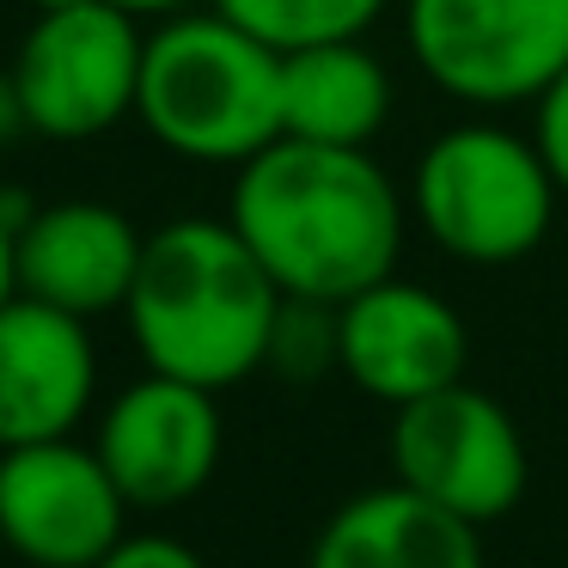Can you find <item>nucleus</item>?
<instances>
[{"label": "nucleus", "mask_w": 568, "mask_h": 568, "mask_svg": "<svg viewBox=\"0 0 568 568\" xmlns=\"http://www.w3.org/2000/svg\"><path fill=\"white\" fill-rule=\"evenodd\" d=\"M226 221L294 300L343 306L397 270L404 196L367 148L275 135L233 178Z\"/></svg>", "instance_id": "nucleus-1"}, {"label": "nucleus", "mask_w": 568, "mask_h": 568, "mask_svg": "<svg viewBox=\"0 0 568 568\" xmlns=\"http://www.w3.org/2000/svg\"><path fill=\"white\" fill-rule=\"evenodd\" d=\"M282 300V282L233 221H165L141 245L123 318L153 373L226 392L270 367Z\"/></svg>", "instance_id": "nucleus-2"}, {"label": "nucleus", "mask_w": 568, "mask_h": 568, "mask_svg": "<svg viewBox=\"0 0 568 568\" xmlns=\"http://www.w3.org/2000/svg\"><path fill=\"white\" fill-rule=\"evenodd\" d=\"M135 116L178 160L239 172L282 135V50L221 7L165 13L148 31Z\"/></svg>", "instance_id": "nucleus-3"}, {"label": "nucleus", "mask_w": 568, "mask_h": 568, "mask_svg": "<svg viewBox=\"0 0 568 568\" xmlns=\"http://www.w3.org/2000/svg\"><path fill=\"white\" fill-rule=\"evenodd\" d=\"M556 202H562V184L538 141L501 123L440 129L409 178V209L422 233L470 270H507L531 257L550 239Z\"/></svg>", "instance_id": "nucleus-4"}, {"label": "nucleus", "mask_w": 568, "mask_h": 568, "mask_svg": "<svg viewBox=\"0 0 568 568\" xmlns=\"http://www.w3.org/2000/svg\"><path fill=\"white\" fill-rule=\"evenodd\" d=\"M416 68L458 104H538L568 68V0H404Z\"/></svg>", "instance_id": "nucleus-5"}, {"label": "nucleus", "mask_w": 568, "mask_h": 568, "mask_svg": "<svg viewBox=\"0 0 568 568\" xmlns=\"http://www.w3.org/2000/svg\"><path fill=\"white\" fill-rule=\"evenodd\" d=\"M148 31L116 0H68L31 19L19 38L13 80L26 116L50 141H92L135 116Z\"/></svg>", "instance_id": "nucleus-6"}, {"label": "nucleus", "mask_w": 568, "mask_h": 568, "mask_svg": "<svg viewBox=\"0 0 568 568\" xmlns=\"http://www.w3.org/2000/svg\"><path fill=\"white\" fill-rule=\"evenodd\" d=\"M392 477L404 489L440 501L446 514L470 526H495L526 501L531 458L519 440V422L489 392L453 379L428 397H409L392 409Z\"/></svg>", "instance_id": "nucleus-7"}, {"label": "nucleus", "mask_w": 568, "mask_h": 568, "mask_svg": "<svg viewBox=\"0 0 568 568\" xmlns=\"http://www.w3.org/2000/svg\"><path fill=\"white\" fill-rule=\"evenodd\" d=\"M129 531V495L99 446L26 440L0 446V544L31 568H92Z\"/></svg>", "instance_id": "nucleus-8"}, {"label": "nucleus", "mask_w": 568, "mask_h": 568, "mask_svg": "<svg viewBox=\"0 0 568 568\" xmlns=\"http://www.w3.org/2000/svg\"><path fill=\"white\" fill-rule=\"evenodd\" d=\"M221 392L209 385L172 379L153 373L104 404L99 416V446L104 470L116 477V489L129 495V507L141 514H165V507L196 501L221 470V446H226V422H221Z\"/></svg>", "instance_id": "nucleus-9"}, {"label": "nucleus", "mask_w": 568, "mask_h": 568, "mask_svg": "<svg viewBox=\"0 0 568 568\" xmlns=\"http://www.w3.org/2000/svg\"><path fill=\"white\" fill-rule=\"evenodd\" d=\"M465 318L434 287L404 282L397 270L336 306V367L392 409L465 379Z\"/></svg>", "instance_id": "nucleus-10"}, {"label": "nucleus", "mask_w": 568, "mask_h": 568, "mask_svg": "<svg viewBox=\"0 0 568 568\" xmlns=\"http://www.w3.org/2000/svg\"><path fill=\"white\" fill-rule=\"evenodd\" d=\"M99 392L92 318L13 294L0 306V446L62 440L87 422Z\"/></svg>", "instance_id": "nucleus-11"}, {"label": "nucleus", "mask_w": 568, "mask_h": 568, "mask_svg": "<svg viewBox=\"0 0 568 568\" xmlns=\"http://www.w3.org/2000/svg\"><path fill=\"white\" fill-rule=\"evenodd\" d=\"M141 245L148 233H135V221L111 202H50L19 233V294L50 300L74 318L123 312Z\"/></svg>", "instance_id": "nucleus-12"}, {"label": "nucleus", "mask_w": 568, "mask_h": 568, "mask_svg": "<svg viewBox=\"0 0 568 568\" xmlns=\"http://www.w3.org/2000/svg\"><path fill=\"white\" fill-rule=\"evenodd\" d=\"M306 568H483V526L392 477L324 519Z\"/></svg>", "instance_id": "nucleus-13"}, {"label": "nucleus", "mask_w": 568, "mask_h": 568, "mask_svg": "<svg viewBox=\"0 0 568 568\" xmlns=\"http://www.w3.org/2000/svg\"><path fill=\"white\" fill-rule=\"evenodd\" d=\"M392 116V74L361 38L282 50V135L367 148Z\"/></svg>", "instance_id": "nucleus-14"}, {"label": "nucleus", "mask_w": 568, "mask_h": 568, "mask_svg": "<svg viewBox=\"0 0 568 568\" xmlns=\"http://www.w3.org/2000/svg\"><path fill=\"white\" fill-rule=\"evenodd\" d=\"M275 50H306L331 38H367L392 0H209Z\"/></svg>", "instance_id": "nucleus-15"}, {"label": "nucleus", "mask_w": 568, "mask_h": 568, "mask_svg": "<svg viewBox=\"0 0 568 568\" xmlns=\"http://www.w3.org/2000/svg\"><path fill=\"white\" fill-rule=\"evenodd\" d=\"M270 367L287 379H318L324 367H336V306L287 294L270 336Z\"/></svg>", "instance_id": "nucleus-16"}, {"label": "nucleus", "mask_w": 568, "mask_h": 568, "mask_svg": "<svg viewBox=\"0 0 568 568\" xmlns=\"http://www.w3.org/2000/svg\"><path fill=\"white\" fill-rule=\"evenodd\" d=\"M531 141H538V153L550 160L556 184H562V196H568V68L538 92V104H531Z\"/></svg>", "instance_id": "nucleus-17"}, {"label": "nucleus", "mask_w": 568, "mask_h": 568, "mask_svg": "<svg viewBox=\"0 0 568 568\" xmlns=\"http://www.w3.org/2000/svg\"><path fill=\"white\" fill-rule=\"evenodd\" d=\"M92 568H209V562H202L184 538H165V531H123Z\"/></svg>", "instance_id": "nucleus-18"}, {"label": "nucleus", "mask_w": 568, "mask_h": 568, "mask_svg": "<svg viewBox=\"0 0 568 568\" xmlns=\"http://www.w3.org/2000/svg\"><path fill=\"white\" fill-rule=\"evenodd\" d=\"M31 129V116H26V99H19V80H13V68L0 74V148L13 135H26Z\"/></svg>", "instance_id": "nucleus-19"}, {"label": "nucleus", "mask_w": 568, "mask_h": 568, "mask_svg": "<svg viewBox=\"0 0 568 568\" xmlns=\"http://www.w3.org/2000/svg\"><path fill=\"white\" fill-rule=\"evenodd\" d=\"M19 294V233L0 221V306Z\"/></svg>", "instance_id": "nucleus-20"}, {"label": "nucleus", "mask_w": 568, "mask_h": 568, "mask_svg": "<svg viewBox=\"0 0 568 568\" xmlns=\"http://www.w3.org/2000/svg\"><path fill=\"white\" fill-rule=\"evenodd\" d=\"M31 214H38V202H31L26 190H19V184H0V221L13 226V233H26Z\"/></svg>", "instance_id": "nucleus-21"}, {"label": "nucleus", "mask_w": 568, "mask_h": 568, "mask_svg": "<svg viewBox=\"0 0 568 568\" xmlns=\"http://www.w3.org/2000/svg\"><path fill=\"white\" fill-rule=\"evenodd\" d=\"M116 7H129V13H141V19H148V13H184V7H196V0H116Z\"/></svg>", "instance_id": "nucleus-22"}, {"label": "nucleus", "mask_w": 568, "mask_h": 568, "mask_svg": "<svg viewBox=\"0 0 568 568\" xmlns=\"http://www.w3.org/2000/svg\"><path fill=\"white\" fill-rule=\"evenodd\" d=\"M50 7H68V0H38V13H50Z\"/></svg>", "instance_id": "nucleus-23"}]
</instances>
